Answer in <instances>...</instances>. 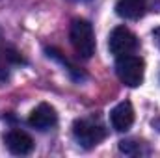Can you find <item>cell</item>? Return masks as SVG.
<instances>
[{"label":"cell","mask_w":160,"mask_h":158,"mask_svg":"<svg viewBox=\"0 0 160 158\" xmlns=\"http://www.w3.org/2000/svg\"><path fill=\"white\" fill-rule=\"evenodd\" d=\"M145 9H147V0H118L116 4V13L127 21L140 19L145 13Z\"/></svg>","instance_id":"ba28073f"},{"label":"cell","mask_w":160,"mask_h":158,"mask_svg":"<svg viewBox=\"0 0 160 158\" xmlns=\"http://www.w3.org/2000/svg\"><path fill=\"white\" fill-rule=\"evenodd\" d=\"M110 123L114 126V130L118 132H127L132 123H134V108L128 101L119 102L112 112H110Z\"/></svg>","instance_id":"52a82bcc"},{"label":"cell","mask_w":160,"mask_h":158,"mask_svg":"<svg viewBox=\"0 0 160 158\" xmlns=\"http://www.w3.org/2000/svg\"><path fill=\"white\" fill-rule=\"evenodd\" d=\"M153 39H155V43H157V47L160 48V26L153 30Z\"/></svg>","instance_id":"30bf717a"},{"label":"cell","mask_w":160,"mask_h":158,"mask_svg":"<svg viewBox=\"0 0 160 158\" xmlns=\"http://www.w3.org/2000/svg\"><path fill=\"white\" fill-rule=\"evenodd\" d=\"M56 123H58V114L47 102H41L38 108H34L28 117V125L38 130H48V128L56 126Z\"/></svg>","instance_id":"5b68a950"},{"label":"cell","mask_w":160,"mask_h":158,"mask_svg":"<svg viewBox=\"0 0 160 158\" xmlns=\"http://www.w3.org/2000/svg\"><path fill=\"white\" fill-rule=\"evenodd\" d=\"M11 58H9V50L0 48V80H8L9 77V67H11Z\"/></svg>","instance_id":"9c48e42d"},{"label":"cell","mask_w":160,"mask_h":158,"mask_svg":"<svg viewBox=\"0 0 160 158\" xmlns=\"http://www.w3.org/2000/svg\"><path fill=\"white\" fill-rule=\"evenodd\" d=\"M73 134L82 147L91 149L106 138V128L95 119H77L73 125Z\"/></svg>","instance_id":"3957f363"},{"label":"cell","mask_w":160,"mask_h":158,"mask_svg":"<svg viewBox=\"0 0 160 158\" xmlns=\"http://www.w3.org/2000/svg\"><path fill=\"white\" fill-rule=\"evenodd\" d=\"M116 73L119 80L128 86V87H138L143 82V73H145V63L140 56L134 54H125L119 56L116 62Z\"/></svg>","instance_id":"7a4b0ae2"},{"label":"cell","mask_w":160,"mask_h":158,"mask_svg":"<svg viewBox=\"0 0 160 158\" xmlns=\"http://www.w3.org/2000/svg\"><path fill=\"white\" fill-rule=\"evenodd\" d=\"M69 39H71V45L78 56L91 58L95 54V34H93V26L88 21H84V19L73 21Z\"/></svg>","instance_id":"6da1fadb"},{"label":"cell","mask_w":160,"mask_h":158,"mask_svg":"<svg viewBox=\"0 0 160 158\" xmlns=\"http://www.w3.org/2000/svg\"><path fill=\"white\" fill-rule=\"evenodd\" d=\"M4 143L13 155H19V156L30 155L34 151V140L24 130H9L4 138Z\"/></svg>","instance_id":"8992f818"},{"label":"cell","mask_w":160,"mask_h":158,"mask_svg":"<svg viewBox=\"0 0 160 158\" xmlns=\"http://www.w3.org/2000/svg\"><path fill=\"white\" fill-rule=\"evenodd\" d=\"M108 47H110V52L116 58H119L125 54H132L138 47V39L127 26H116L108 37Z\"/></svg>","instance_id":"277c9868"}]
</instances>
